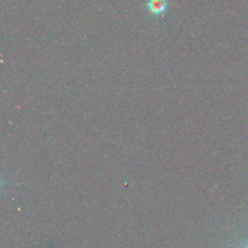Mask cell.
<instances>
[{"instance_id":"obj_2","label":"cell","mask_w":248,"mask_h":248,"mask_svg":"<svg viewBox=\"0 0 248 248\" xmlns=\"http://www.w3.org/2000/svg\"><path fill=\"white\" fill-rule=\"evenodd\" d=\"M242 248H248V244H247V245H245V246H243Z\"/></svg>"},{"instance_id":"obj_1","label":"cell","mask_w":248,"mask_h":248,"mask_svg":"<svg viewBox=\"0 0 248 248\" xmlns=\"http://www.w3.org/2000/svg\"><path fill=\"white\" fill-rule=\"evenodd\" d=\"M145 11L155 18L164 16L170 9L169 0H146L144 3Z\"/></svg>"}]
</instances>
